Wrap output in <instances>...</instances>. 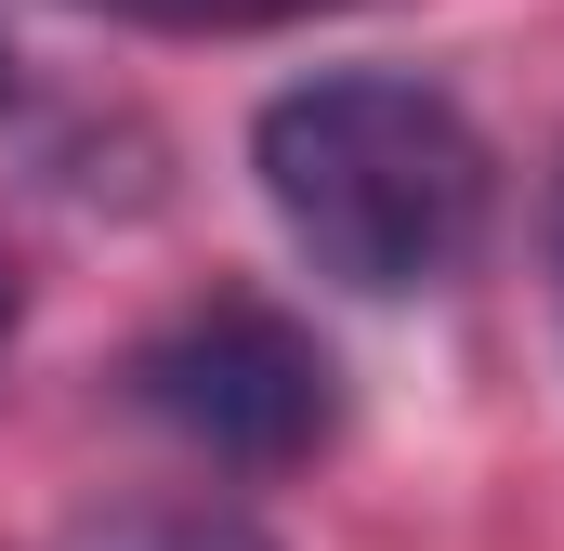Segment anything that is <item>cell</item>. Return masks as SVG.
Listing matches in <instances>:
<instances>
[{
  "label": "cell",
  "mask_w": 564,
  "mask_h": 551,
  "mask_svg": "<svg viewBox=\"0 0 564 551\" xmlns=\"http://www.w3.org/2000/svg\"><path fill=\"white\" fill-rule=\"evenodd\" d=\"M0 342H13V276H0Z\"/></svg>",
  "instance_id": "cell-5"
},
{
  "label": "cell",
  "mask_w": 564,
  "mask_h": 551,
  "mask_svg": "<svg viewBox=\"0 0 564 551\" xmlns=\"http://www.w3.org/2000/svg\"><path fill=\"white\" fill-rule=\"evenodd\" d=\"M250 171L276 197L289 250L328 289H368V302L459 276L473 237H486V144H473V119L433 79H394V66L289 79L250 119Z\"/></svg>",
  "instance_id": "cell-1"
},
{
  "label": "cell",
  "mask_w": 564,
  "mask_h": 551,
  "mask_svg": "<svg viewBox=\"0 0 564 551\" xmlns=\"http://www.w3.org/2000/svg\"><path fill=\"white\" fill-rule=\"evenodd\" d=\"M106 13H144V26H289V13H328V0H106Z\"/></svg>",
  "instance_id": "cell-4"
},
{
  "label": "cell",
  "mask_w": 564,
  "mask_h": 551,
  "mask_svg": "<svg viewBox=\"0 0 564 551\" xmlns=\"http://www.w3.org/2000/svg\"><path fill=\"white\" fill-rule=\"evenodd\" d=\"M132 395L184 446H210V460H237V473H276L302 446H328V355L289 328L276 302H197V315H171L158 342L132 355Z\"/></svg>",
  "instance_id": "cell-2"
},
{
  "label": "cell",
  "mask_w": 564,
  "mask_h": 551,
  "mask_svg": "<svg viewBox=\"0 0 564 551\" xmlns=\"http://www.w3.org/2000/svg\"><path fill=\"white\" fill-rule=\"evenodd\" d=\"M552 276H564V210H552Z\"/></svg>",
  "instance_id": "cell-6"
},
{
  "label": "cell",
  "mask_w": 564,
  "mask_h": 551,
  "mask_svg": "<svg viewBox=\"0 0 564 551\" xmlns=\"http://www.w3.org/2000/svg\"><path fill=\"white\" fill-rule=\"evenodd\" d=\"M79 551H263V526L224 512V499H171V512H119V526H93Z\"/></svg>",
  "instance_id": "cell-3"
},
{
  "label": "cell",
  "mask_w": 564,
  "mask_h": 551,
  "mask_svg": "<svg viewBox=\"0 0 564 551\" xmlns=\"http://www.w3.org/2000/svg\"><path fill=\"white\" fill-rule=\"evenodd\" d=\"M0 93H13V53H0Z\"/></svg>",
  "instance_id": "cell-7"
}]
</instances>
